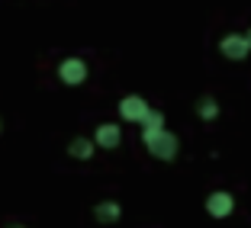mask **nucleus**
I'll return each instance as SVG.
<instances>
[{
  "label": "nucleus",
  "instance_id": "1",
  "mask_svg": "<svg viewBox=\"0 0 251 228\" xmlns=\"http://www.w3.org/2000/svg\"><path fill=\"white\" fill-rule=\"evenodd\" d=\"M142 141H145V148L151 151L155 158H161V161H171V158L177 155V135L168 132V129H155V132H142Z\"/></svg>",
  "mask_w": 251,
  "mask_h": 228
},
{
  "label": "nucleus",
  "instance_id": "2",
  "mask_svg": "<svg viewBox=\"0 0 251 228\" xmlns=\"http://www.w3.org/2000/svg\"><path fill=\"white\" fill-rule=\"evenodd\" d=\"M58 81L68 84V87H77V84L87 81V65L84 58H65L58 65Z\"/></svg>",
  "mask_w": 251,
  "mask_h": 228
},
{
  "label": "nucleus",
  "instance_id": "3",
  "mask_svg": "<svg viewBox=\"0 0 251 228\" xmlns=\"http://www.w3.org/2000/svg\"><path fill=\"white\" fill-rule=\"evenodd\" d=\"M219 52L232 61H242V58H248V52H251V39L238 36V32H229V36L219 42Z\"/></svg>",
  "mask_w": 251,
  "mask_h": 228
},
{
  "label": "nucleus",
  "instance_id": "4",
  "mask_svg": "<svg viewBox=\"0 0 251 228\" xmlns=\"http://www.w3.org/2000/svg\"><path fill=\"white\" fill-rule=\"evenodd\" d=\"M119 116L126 119V122H142V119L148 116V103H145V96L139 93H129L119 100Z\"/></svg>",
  "mask_w": 251,
  "mask_h": 228
},
{
  "label": "nucleus",
  "instance_id": "5",
  "mask_svg": "<svg viewBox=\"0 0 251 228\" xmlns=\"http://www.w3.org/2000/svg\"><path fill=\"white\" fill-rule=\"evenodd\" d=\"M232 209H235V199H232V193L226 190H216L206 196V212L213 215V219H229Z\"/></svg>",
  "mask_w": 251,
  "mask_h": 228
},
{
  "label": "nucleus",
  "instance_id": "6",
  "mask_svg": "<svg viewBox=\"0 0 251 228\" xmlns=\"http://www.w3.org/2000/svg\"><path fill=\"white\" fill-rule=\"evenodd\" d=\"M94 141H97V148H116L119 141H123V132H119V125L103 122V125H97Z\"/></svg>",
  "mask_w": 251,
  "mask_h": 228
},
{
  "label": "nucleus",
  "instance_id": "7",
  "mask_svg": "<svg viewBox=\"0 0 251 228\" xmlns=\"http://www.w3.org/2000/svg\"><path fill=\"white\" fill-rule=\"evenodd\" d=\"M119 215H123V209H119V203H113V199H103V203L94 206V219L100 222V225H113V222H119Z\"/></svg>",
  "mask_w": 251,
  "mask_h": 228
},
{
  "label": "nucleus",
  "instance_id": "8",
  "mask_svg": "<svg viewBox=\"0 0 251 228\" xmlns=\"http://www.w3.org/2000/svg\"><path fill=\"white\" fill-rule=\"evenodd\" d=\"M94 151H97V141L94 138H74L71 145H68V155L77 158V161H87Z\"/></svg>",
  "mask_w": 251,
  "mask_h": 228
},
{
  "label": "nucleus",
  "instance_id": "9",
  "mask_svg": "<svg viewBox=\"0 0 251 228\" xmlns=\"http://www.w3.org/2000/svg\"><path fill=\"white\" fill-rule=\"evenodd\" d=\"M197 116L206 119V122H213V119L219 116V103H216L213 96H203V100H197Z\"/></svg>",
  "mask_w": 251,
  "mask_h": 228
},
{
  "label": "nucleus",
  "instance_id": "10",
  "mask_svg": "<svg viewBox=\"0 0 251 228\" xmlns=\"http://www.w3.org/2000/svg\"><path fill=\"white\" fill-rule=\"evenodd\" d=\"M155 129H164V116L158 110H148V116L142 119V132H155Z\"/></svg>",
  "mask_w": 251,
  "mask_h": 228
},
{
  "label": "nucleus",
  "instance_id": "11",
  "mask_svg": "<svg viewBox=\"0 0 251 228\" xmlns=\"http://www.w3.org/2000/svg\"><path fill=\"white\" fill-rule=\"evenodd\" d=\"M7 228H23V225H20V222H7Z\"/></svg>",
  "mask_w": 251,
  "mask_h": 228
},
{
  "label": "nucleus",
  "instance_id": "12",
  "mask_svg": "<svg viewBox=\"0 0 251 228\" xmlns=\"http://www.w3.org/2000/svg\"><path fill=\"white\" fill-rule=\"evenodd\" d=\"M248 39H251V32H248Z\"/></svg>",
  "mask_w": 251,
  "mask_h": 228
},
{
  "label": "nucleus",
  "instance_id": "13",
  "mask_svg": "<svg viewBox=\"0 0 251 228\" xmlns=\"http://www.w3.org/2000/svg\"><path fill=\"white\" fill-rule=\"evenodd\" d=\"M0 129H3V125H0Z\"/></svg>",
  "mask_w": 251,
  "mask_h": 228
}]
</instances>
